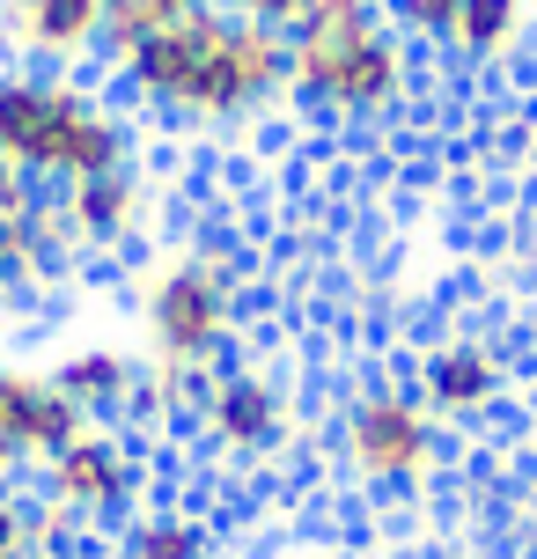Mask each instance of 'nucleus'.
Listing matches in <instances>:
<instances>
[{"label": "nucleus", "instance_id": "1", "mask_svg": "<svg viewBox=\"0 0 537 559\" xmlns=\"http://www.w3.org/2000/svg\"><path fill=\"white\" fill-rule=\"evenodd\" d=\"M118 82L147 111H177L192 126H236L287 96V29L206 8L192 23L155 29L147 45H133L118 59Z\"/></svg>", "mask_w": 537, "mask_h": 559}, {"label": "nucleus", "instance_id": "2", "mask_svg": "<svg viewBox=\"0 0 537 559\" xmlns=\"http://www.w3.org/2000/svg\"><path fill=\"white\" fill-rule=\"evenodd\" d=\"M287 96L339 126H375L413 96V45L383 0H310L287 23Z\"/></svg>", "mask_w": 537, "mask_h": 559}, {"label": "nucleus", "instance_id": "3", "mask_svg": "<svg viewBox=\"0 0 537 559\" xmlns=\"http://www.w3.org/2000/svg\"><path fill=\"white\" fill-rule=\"evenodd\" d=\"M0 147L15 155L29 185H82L96 169L133 163V126L88 96L74 74L52 67H8L0 74Z\"/></svg>", "mask_w": 537, "mask_h": 559}, {"label": "nucleus", "instance_id": "4", "mask_svg": "<svg viewBox=\"0 0 537 559\" xmlns=\"http://www.w3.org/2000/svg\"><path fill=\"white\" fill-rule=\"evenodd\" d=\"M243 317V265L228 243H177L141 273V338L155 368H228Z\"/></svg>", "mask_w": 537, "mask_h": 559}, {"label": "nucleus", "instance_id": "5", "mask_svg": "<svg viewBox=\"0 0 537 559\" xmlns=\"http://www.w3.org/2000/svg\"><path fill=\"white\" fill-rule=\"evenodd\" d=\"M339 464L368 493H413L442 464V419L405 383H361L339 413Z\"/></svg>", "mask_w": 537, "mask_h": 559}, {"label": "nucleus", "instance_id": "6", "mask_svg": "<svg viewBox=\"0 0 537 559\" xmlns=\"http://www.w3.org/2000/svg\"><path fill=\"white\" fill-rule=\"evenodd\" d=\"M37 478H45V501L67 508L82 531H104V523H118L126 508L141 501V456H133V442H126L118 427H104V419H88L59 456H45Z\"/></svg>", "mask_w": 537, "mask_h": 559}, {"label": "nucleus", "instance_id": "7", "mask_svg": "<svg viewBox=\"0 0 537 559\" xmlns=\"http://www.w3.org/2000/svg\"><path fill=\"white\" fill-rule=\"evenodd\" d=\"M82 427H88V413L59 391L52 376L0 361V456H8L15 472H37V464L59 456Z\"/></svg>", "mask_w": 537, "mask_h": 559}, {"label": "nucleus", "instance_id": "8", "mask_svg": "<svg viewBox=\"0 0 537 559\" xmlns=\"http://www.w3.org/2000/svg\"><path fill=\"white\" fill-rule=\"evenodd\" d=\"M287 427H295V405L265 368H222V383L199 413V435L222 456H273L287 442Z\"/></svg>", "mask_w": 537, "mask_h": 559}, {"label": "nucleus", "instance_id": "9", "mask_svg": "<svg viewBox=\"0 0 537 559\" xmlns=\"http://www.w3.org/2000/svg\"><path fill=\"white\" fill-rule=\"evenodd\" d=\"M104 37V0H0V52L29 67H82Z\"/></svg>", "mask_w": 537, "mask_h": 559}, {"label": "nucleus", "instance_id": "10", "mask_svg": "<svg viewBox=\"0 0 537 559\" xmlns=\"http://www.w3.org/2000/svg\"><path fill=\"white\" fill-rule=\"evenodd\" d=\"M420 397L434 419H486L509 397V361L486 338H442L420 361Z\"/></svg>", "mask_w": 537, "mask_h": 559}, {"label": "nucleus", "instance_id": "11", "mask_svg": "<svg viewBox=\"0 0 537 559\" xmlns=\"http://www.w3.org/2000/svg\"><path fill=\"white\" fill-rule=\"evenodd\" d=\"M59 214L74 228V243L82 251H118V243H133L147 222V177L141 163H118V169H96L82 185H67L59 192Z\"/></svg>", "mask_w": 537, "mask_h": 559}, {"label": "nucleus", "instance_id": "12", "mask_svg": "<svg viewBox=\"0 0 537 559\" xmlns=\"http://www.w3.org/2000/svg\"><path fill=\"white\" fill-rule=\"evenodd\" d=\"M141 376H147V368L133 361L126 346H104V338H96V346H74V354L52 368V383L74 397L88 419L133 413V397H141Z\"/></svg>", "mask_w": 537, "mask_h": 559}, {"label": "nucleus", "instance_id": "13", "mask_svg": "<svg viewBox=\"0 0 537 559\" xmlns=\"http://www.w3.org/2000/svg\"><path fill=\"white\" fill-rule=\"evenodd\" d=\"M530 37V0H464L450 23V52L464 67H501Z\"/></svg>", "mask_w": 537, "mask_h": 559}, {"label": "nucleus", "instance_id": "14", "mask_svg": "<svg viewBox=\"0 0 537 559\" xmlns=\"http://www.w3.org/2000/svg\"><path fill=\"white\" fill-rule=\"evenodd\" d=\"M206 8H222V0H104V37H96V52L126 59L133 45H147L155 29H177V23H192V15H206Z\"/></svg>", "mask_w": 537, "mask_h": 559}, {"label": "nucleus", "instance_id": "15", "mask_svg": "<svg viewBox=\"0 0 537 559\" xmlns=\"http://www.w3.org/2000/svg\"><path fill=\"white\" fill-rule=\"evenodd\" d=\"M118 559H214V531L192 508H155V515H141L126 531V552Z\"/></svg>", "mask_w": 537, "mask_h": 559}, {"label": "nucleus", "instance_id": "16", "mask_svg": "<svg viewBox=\"0 0 537 559\" xmlns=\"http://www.w3.org/2000/svg\"><path fill=\"white\" fill-rule=\"evenodd\" d=\"M59 258L67 251H52L45 236H37V222H0V302L8 295H23V287H45V280L59 273Z\"/></svg>", "mask_w": 537, "mask_h": 559}, {"label": "nucleus", "instance_id": "17", "mask_svg": "<svg viewBox=\"0 0 537 559\" xmlns=\"http://www.w3.org/2000/svg\"><path fill=\"white\" fill-rule=\"evenodd\" d=\"M464 0H383V15H391L405 37H427V45H450V23Z\"/></svg>", "mask_w": 537, "mask_h": 559}, {"label": "nucleus", "instance_id": "18", "mask_svg": "<svg viewBox=\"0 0 537 559\" xmlns=\"http://www.w3.org/2000/svg\"><path fill=\"white\" fill-rule=\"evenodd\" d=\"M0 559H37V531H29V508L0 493Z\"/></svg>", "mask_w": 537, "mask_h": 559}, {"label": "nucleus", "instance_id": "19", "mask_svg": "<svg viewBox=\"0 0 537 559\" xmlns=\"http://www.w3.org/2000/svg\"><path fill=\"white\" fill-rule=\"evenodd\" d=\"M29 206H37V185H29L23 169H15V155L0 147V222H23Z\"/></svg>", "mask_w": 537, "mask_h": 559}, {"label": "nucleus", "instance_id": "20", "mask_svg": "<svg viewBox=\"0 0 537 559\" xmlns=\"http://www.w3.org/2000/svg\"><path fill=\"white\" fill-rule=\"evenodd\" d=\"M228 15H243V23H265V29H287L310 0H222Z\"/></svg>", "mask_w": 537, "mask_h": 559}, {"label": "nucleus", "instance_id": "21", "mask_svg": "<svg viewBox=\"0 0 537 559\" xmlns=\"http://www.w3.org/2000/svg\"><path fill=\"white\" fill-rule=\"evenodd\" d=\"M37 559H96V552H82V545H45Z\"/></svg>", "mask_w": 537, "mask_h": 559}, {"label": "nucleus", "instance_id": "22", "mask_svg": "<svg viewBox=\"0 0 537 559\" xmlns=\"http://www.w3.org/2000/svg\"><path fill=\"white\" fill-rule=\"evenodd\" d=\"M523 552L537 559V515H530V523H523Z\"/></svg>", "mask_w": 537, "mask_h": 559}, {"label": "nucleus", "instance_id": "23", "mask_svg": "<svg viewBox=\"0 0 537 559\" xmlns=\"http://www.w3.org/2000/svg\"><path fill=\"white\" fill-rule=\"evenodd\" d=\"M8 478H15V464H8V456H0V493H8Z\"/></svg>", "mask_w": 537, "mask_h": 559}]
</instances>
